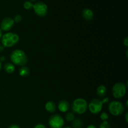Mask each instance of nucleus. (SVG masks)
Here are the masks:
<instances>
[{
  "instance_id": "3",
  "label": "nucleus",
  "mask_w": 128,
  "mask_h": 128,
  "mask_svg": "<svg viewBox=\"0 0 128 128\" xmlns=\"http://www.w3.org/2000/svg\"><path fill=\"white\" fill-rule=\"evenodd\" d=\"M88 109V104L83 98H77L74 100L71 104L72 112L82 114L85 113Z\"/></svg>"
},
{
  "instance_id": "32",
  "label": "nucleus",
  "mask_w": 128,
  "mask_h": 128,
  "mask_svg": "<svg viewBox=\"0 0 128 128\" xmlns=\"http://www.w3.org/2000/svg\"><path fill=\"white\" fill-rule=\"evenodd\" d=\"M62 128H71V127H70V126H66V127Z\"/></svg>"
},
{
  "instance_id": "35",
  "label": "nucleus",
  "mask_w": 128,
  "mask_h": 128,
  "mask_svg": "<svg viewBox=\"0 0 128 128\" xmlns=\"http://www.w3.org/2000/svg\"></svg>"
},
{
  "instance_id": "17",
  "label": "nucleus",
  "mask_w": 128,
  "mask_h": 128,
  "mask_svg": "<svg viewBox=\"0 0 128 128\" xmlns=\"http://www.w3.org/2000/svg\"><path fill=\"white\" fill-rule=\"evenodd\" d=\"M65 119H66V121L72 122L75 119L74 113L72 112H68L65 115Z\"/></svg>"
},
{
  "instance_id": "28",
  "label": "nucleus",
  "mask_w": 128,
  "mask_h": 128,
  "mask_svg": "<svg viewBox=\"0 0 128 128\" xmlns=\"http://www.w3.org/2000/svg\"><path fill=\"white\" fill-rule=\"evenodd\" d=\"M4 48L3 46H2V44H0V52H2V51H4Z\"/></svg>"
},
{
  "instance_id": "2",
  "label": "nucleus",
  "mask_w": 128,
  "mask_h": 128,
  "mask_svg": "<svg viewBox=\"0 0 128 128\" xmlns=\"http://www.w3.org/2000/svg\"><path fill=\"white\" fill-rule=\"evenodd\" d=\"M20 41L18 34L12 32H8L2 34L1 44L4 48H11L16 45Z\"/></svg>"
},
{
  "instance_id": "11",
  "label": "nucleus",
  "mask_w": 128,
  "mask_h": 128,
  "mask_svg": "<svg viewBox=\"0 0 128 128\" xmlns=\"http://www.w3.org/2000/svg\"><path fill=\"white\" fill-rule=\"evenodd\" d=\"M82 16L86 21H91L94 18V13L91 10L86 8L82 10Z\"/></svg>"
},
{
  "instance_id": "13",
  "label": "nucleus",
  "mask_w": 128,
  "mask_h": 128,
  "mask_svg": "<svg viewBox=\"0 0 128 128\" xmlns=\"http://www.w3.org/2000/svg\"><path fill=\"white\" fill-rule=\"evenodd\" d=\"M3 69L8 74H12L15 71V66L11 62H7L4 64Z\"/></svg>"
},
{
  "instance_id": "19",
  "label": "nucleus",
  "mask_w": 128,
  "mask_h": 128,
  "mask_svg": "<svg viewBox=\"0 0 128 128\" xmlns=\"http://www.w3.org/2000/svg\"><path fill=\"white\" fill-rule=\"evenodd\" d=\"M99 128H111V125H110V122L108 121H102V123H101V124L100 125V127Z\"/></svg>"
},
{
  "instance_id": "14",
  "label": "nucleus",
  "mask_w": 128,
  "mask_h": 128,
  "mask_svg": "<svg viewBox=\"0 0 128 128\" xmlns=\"http://www.w3.org/2000/svg\"><path fill=\"white\" fill-rule=\"evenodd\" d=\"M97 94L100 98H104L106 94L107 90L106 86L104 85H100L97 88Z\"/></svg>"
},
{
  "instance_id": "18",
  "label": "nucleus",
  "mask_w": 128,
  "mask_h": 128,
  "mask_svg": "<svg viewBox=\"0 0 128 128\" xmlns=\"http://www.w3.org/2000/svg\"><path fill=\"white\" fill-rule=\"evenodd\" d=\"M33 4H34L32 3V2L31 1H25L23 4V7L25 10H31V9L33 8Z\"/></svg>"
},
{
  "instance_id": "7",
  "label": "nucleus",
  "mask_w": 128,
  "mask_h": 128,
  "mask_svg": "<svg viewBox=\"0 0 128 128\" xmlns=\"http://www.w3.org/2000/svg\"><path fill=\"white\" fill-rule=\"evenodd\" d=\"M103 106L101 100L95 98L91 101L88 104V109L90 112L93 114H98L101 111Z\"/></svg>"
},
{
  "instance_id": "22",
  "label": "nucleus",
  "mask_w": 128,
  "mask_h": 128,
  "mask_svg": "<svg viewBox=\"0 0 128 128\" xmlns=\"http://www.w3.org/2000/svg\"><path fill=\"white\" fill-rule=\"evenodd\" d=\"M33 128H46V127L45 125L43 124L39 123V124H37L36 125H35L34 127Z\"/></svg>"
},
{
  "instance_id": "29",
  "label": "nucleus",
  "mask_w": 128,
  "mask_h": 128,
  "mask_svg": "<svg viewBox=\"0 0 128 128\" xmlns=\"http://www.w3.org/2000/svg\"><path fill=\"white\" fill-rule=\"evenodd\" d=\"M128 112H127L126 113V114H125V120H126V122H128Z\"/></svg>"
},
{
  "instance_id": "12",
  "label": "nucleus",
  "mask_w": 128,
  "mask_h": 128,
  "mask_svg": "<svg viewBox=\"0 0 128 128\" xmlns=\"http://www.w3.org/2000/svg\"><path fill=\"white\" fill-rule=\"evenodd\" d=\"M45 110L50 113H54L56 111V104L52 101H49L45 104Z\"/></svg>"
},
{
  "instance_id": "4",
  "label": "nucleus",
  "mask_w": 128,
  "mask_h": 128,
  "mask_svg": "<svg viewBox=\"0 0 128 128\" xmlns=\"http://www.w3.org/2000/svg\"><path fill=\"white\" fill-rule=\"evenodd\" d=\"M108 110L112 116H118L123 114L125 108L122 102L118 101H113L109 104Z\"/></svg>"
},
{
  "instance_id": "9",
  "label": "nucleus",
  "mask_w": 128,
  "mask_h": 128,
  "mask_svg": "<svg viewBox=\"0 0 128 128\" xmlns=\"http://www.w3.org/2000/svg\"><path fill=\"white\" fill-rule=\"evenodd\" d=\"M14 24L13 19L10 17H6L1 21V30L3 31H9L12 29Z\"/></svg>"
},
{
  "instance_id": "21",
  "label": "nucleus",
  "mask_w": 128,
  "mask_h": 128,
  "mask_svg": "<svg viewBox=\"0 0 128 128\" xmlns=\"http://www.w3.org/2000/svg\"><path fill=\"white\" fill-rule=\"evenodd\" d=\"M22 20V16H21L20 14H17L14 16V22H16V23H18V22H20Z\"/></svg>"
},
{
  "instance_id": "20",
  "label": "nucleus",
  "mask_w": 128,
  "mask_h": 128,
  "mask_svg": "<svg viewBox=\"0 0 128 128\" xmlns=\"http://www.w3.org/2000/svg\"><path fill=\"white\" fill-rule=\"evenodd\" d=\"M100 118L102 121H107L109 119V115L106 112H102L100 115Z\"/></svg>"
},
{
  "instance_id": "34",
  "label": "nucleus",
  "mask_w": 128,
  "mask_h": 128,
  "mask_svg": "<svg viewBox=\"0 0 128 128\" xmlns=\"http://www.w3.org/2000/svg\"><path fill=\"white\" fill-rule=\"evenodd\" d=\"M126 108H128V101H126Z\"/></svg>"
},
{
  "instance_id": "33",
  "label": "nucleus",
  "mask_w": 128,
  "mask_h": 128,
  "mask_svg": "<svg viewBox=\"0 0 128 128\" xmlns=\"http://www.w3.org/2000/svg\"><path fill=\"white\" fill-rule=\"evenodd\" d=\"M36 0H30V1H31V2H34V1H36Z\"/></svg>"
},
{
  "instance_id": "24",
  "label": "nucleus",
  "mask_w": 128,
  "mask_h": 128,
  "mask_svg": "<svg viewBox=\"0 0 128 128\" xmlns=\"http://www.w3.org/2000/svg\"><path fill=\"white\" fill-rule=\"evenodd\" d=\"M109 101H110V99H109V98H104L102 99V100H101L102 104L108 103V102H109Z\"/></svg>"
},
{
  "instance_id": "1",
  "label": "nucleus",
  "mask_w": 128,
  "mask_h": 128,
  "mask_svg": "<svg viewBox=\"0 0 128 128\" xmlns=\"http://www.w3.org/2000/svg\"><path fill=\"white\" fill-rule=\"evenodd\" d=\"M10 60L14 65L24 66L28 62V58L24 51L21 50H15L10 55Z\"/></svg>"
},
{
  "instance_id": "8",
  "label": "nucleus",
  "mask_w": 128,
  "mask_h": 128,
  "mask_svg": "<svg viewBox=\"0 0 128 128\" xmlns=\"http://www.w3.org/2000/svg\"><path fill=\"white\" fill-rule=\"evenodd\" d=\"M33 10L35 13L40 17H44L48 11V8L46 4L42 1H38L33 4Z\"/></svg>"
},
{
  "instance_id": "23",
  "label": "nucleus",
  "mask_w": 128,
  "mask_h": 128,
  "mask_svg": "<svg viewBox=\"0 0 128 128\" xmlns=\"http://www.w3.org/2000/svg\"><path fill=\"white\" fill-rule=\"evenodd\" d=\"M8 128H21L19 125L16 124H11L10 126H9Z\"/></svg>"
},
{
  "instance_id": "15",
  "label": "nucleus",
  "mask_w": 128,
  "mask_h": 128,
  "mask_svg": "<svg viewBox=\"0 0 128 128\" xmlns=\"http://www.w3.org/2000/svg\"><path fill=\"white\" fill-rule=\"evenodd\" d=\"M30 70L28 67L26 66H21L19 70V74L21 77H27L30 75Z\"/></svg>"
},
{
  "instance_id": "30",
  "label": "nucleus",
  "mask_w": 128,
  "mask_h": 128,
  "mask_svg": "<svg viewBox=\"0 0 128 128\" xmlns=\"http://www.w3.org/2000/svg\"><path fill=\"white\" fill-rule=\"evenodd\" d=\"M2 36V31L1 30V28H0V41H1Z\"/></svg>"
},
{
  "instance_id": "16",
  "label": "nucleus",
  "mask_w": 128,
  "mask_h": 128,
  "mask_svg": "<svg viewBox=\"0 0 128 128\" xmlns=\"http://www.w3.org/2000/svg\"><path fill=\"white\" fill-rule=\"evenodd\" d=\"M83 126V122L82 120L80 118L74 119L73 121L71 122V126L72 128H82Z\"/></svg>"
},
{
  "instance_id": "31",
  "label": "nucleus",
  "mask_w": 128,
  "mask_h": 128,
  "mask_svg": "<svg viewBox=\"0 0 128 128\" xmlns=\"http://www.w3.org/2000/svg\"><path fill=\"white\" fill-rule=\"evenodd\" d=\"M2 64H1V62H0V71H1V69H2Z\"/></svg>"
},
{
  "instance_id": "26",
  "label": "nucleus",
  "mask_w": 128,
  "mask_h": 128,
  "mask_svg": "<svg viewBox=\"0 0 128 128\" xmlns=\"http://www.w3.org/2000/svg\"><path fill=\"white\" fill-rule=\"evenodd\" d=\"M5 57L3 56H1V57H0V62H2V61H5Z\"/></svg>"
},
{
  "instance_id": "5",
  "label": "nucleus",
  "mask_w": 128,
  "mask_h": 128,
  "mask_svg": "<svg viewBox=\"0 0 128 128\" xmlns=\"http://www.w3.org/2000/svg\"><path fill=\"white\" fill-rule=\"evenodd\" d=\"M126 91H127V87L125 84L122 82H117L112 86V96L114 98L120 99L125 96Z\"/></svg>"
},
{
  "instance_id": "6",
  "label": "nucleus",
  "mask_w": 128,
  "mask_h": 128,
  "mask_svg": "<svg viewBox=\"0 0 128 128\" xmlns=\"http://www.w3.org/2000/svg\"><path fill=\"white\" fill-rule=\"evenodd\" d=\"M48 124L51 128H62L64 125V120L61 115L54 114L49 118Z\"/></svg>"
},
{
  "instance_id": "27",
  "label": "nucleus",
  "mask_w": 128,
  "mask_h": 128,
  "mask_svg": "<svg viewBox=\"0 0 128 128\" xmlns=\"http://www.w3.org/2000/svg\"><path fill=\"white\" fill-rule=\"evenodd\" d=\"M86 128H97L96 127V126L94 124H90L89 126H88V127Z\"/></svg>"
},
{
  "instance_id": "10",
  "label": "nucleus",
  "mask_w": 128,
  "mask_h": 128,
  "mask_svg": "<svg viewBox=\"0 0 128 128\" xmlns=\"http://www.w3.org/2000/svg\"><path fill=\"white\" fill-rule=\"evenodd\" d=\"M58 108V110H60V111H61V112H66L70 110V104L68 101H66V100H61L59 102Z\"/></svg>"
},
{
  "instance_id": "25",
  "label": "nucleus",
  "mask_w": 128,
  "mask_h": 128,
  "mask_svg": "<svg viewBox=\"0 0 128 128\" xmlns=\"http://www.w3.org/2000/svg\"><path fill=\"white\" fill-rule=\"evenodd\" d=\"M123 44H124V46H126V47H128V37L125 38V39L123 41Z\"/></svg>"
}]
</instances>
